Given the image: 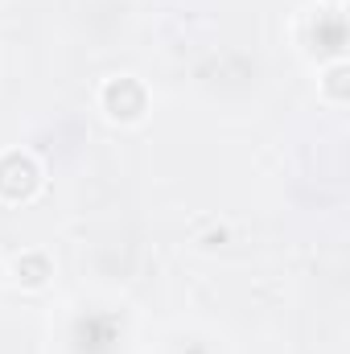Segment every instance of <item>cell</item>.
Wrapping results in <instances>:
<instances>
[{
  "mask_svg": "<svg viewBox=\"0 0 350 354\" xmlns=\"http://www.w3.org/2000/svg\"><path fill=\"white\" fill-rule=\"evenodd\" d=\"M342 79H347V62H334V66H330V75L322 79V91H326V99H330L334 107H342V103H347V83H342Z\"/></svg>",
  "mask_w": 350,
  "mask_h": 354,
  "instance_id": "obj_1",
  "label": "cell"
},
{
  "mask_svg": "<svg viewBox=\"0 0 350 354\" xmlns=\"http://www.w3.org/2000/svg\"><path fill=\"white\" fill-rule=\"evenodd\" d=\"M334 4H342V0H334Z\"/></svg>",
  "mask_w": 350,
  "mask_h": 354,
  "instance_id": "obj_2",
  "label": "cell"
}]
</instances>
